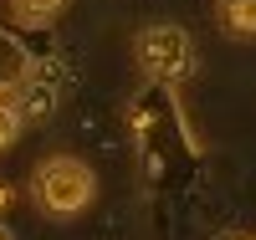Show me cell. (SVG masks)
I'll return each instance as SVG.
<instances>
[{
  "mask_svg": "<svg viewBox=\"0 0 256 240\" xmlns=\"http://www.w3.org/2000/svg\"><path fill=\"white\" fill-rule=\"evenodd\" d=\"M31 200L46 210L52 220H72V215H82L98 200V174L82 159H72V154H52L31 174Z\"/></svg>",
  "mask_w": 256,
  "mask_h": 240,
  "instance_id": "cell-1",
  "label": "cell"
},
{
  "mask_svg": "<svg viewBox=\"0 0 256 240\" xmlns=\"http://www.w3.org/2000/svg\"><path fill=\"white\" fill-rule=\"evenodd\" d=\"M134 56L138 67L154 77V82H184L190 72H195V36H190L184 26H174V20H154V26H144L138 41H134Z\"/></svg>",
  "mask_w": 256,
  "mask_h": 240,
  "instance_id": "cell-2",
  "label": "cell"
},
{
  "mask_svg": "<svg viewBox=\"0 0 256 240\" xmlns=\"http://www.w3.org/2000/svg\"><path fill=\"white\" fill-rule=\"evenodd\" d=\"M31 72H36L31 46H26V41H20L16 31H6V26H0V97H16L20 87L31 82Z\"/></svg>",
  "mask_w": 256,
  "mask_h": 240,
  "instance_id": "cell-3",
  "label": "cell"
},
{
  "mask_svg": "<svg viewBox=\"0 0 256 240\" xmlns=\"http://www.w3.org/2000/svg\"><path fill=\"white\" fill-rule=\"evenodd\" d=\"M10 102H16L20 123H46V118L56 113V82H52V77H36V72H31V82L20 87V92H16Z\"/></svg>",
  "mask_w": 256,
  "mask_h": 240,
  "instance_id": "cell-4",
  "label": "cell"
},
{
  "mask_svg": "<svg viewBox=\"0 0 256 240\" xmlns=\"http://www.w3.org/2000/svg\"><path fill=\"white\" fill-rule=\"evenodd\" d=\"M216 20L236 41H256V0H216Z\"/></svg>",
  "mask_w": 256,
  "mask_h": 240,
  "instance_id": "cell-5",
  "label": "cell"
},
{
  "mask_svg": "<svg viewBox=\"0 0 256 240\" xmlns=\"http://www.w3.org/2000/svg\"><path fill=\"white\" fill-rule=\"evenodd\" d=\"M67 5H72V0H10V15L20 20V26L41 31V26H52V20L67 15Z\"/></svg>",
  "mask_w": 256,
  "mask_h": 240,
  "instance_id": "cell-6",
  "label": "cell"
},
{
  "mask_svg": "<svg viewBox=\"0 0 256 240\" xmlns=\"http://www.w3.org/2000/svg\"><path fill=\"white\" fill-rule=\"evenodd\" d=\"M20 138V113H16V102L10 97H0V154Z\"/></svg>",
  "mask_w": 256,
  "mask_h": 240,
  "instance_id": "cell-7",
  "label": "cell"
},
{
  "mask_svg": "<svg viewBox=\"0 0 256 240\" xmlns=\"http://www.w3.org/2000/svg\"><path fill=\"white\" fill-rule=\"evenodd\" d=\"M6 205H10V189H6V184H0V210H6Z\"/></svg>",
  "mask_w": 256,
  "mask_h": 240,
  "instance_id": "cell-8",
  "label": "cell"
},
{
  "mask_svg": "<svg viewBox=\"0 0 256 240\" xmlns=\"http://www.w3.org/2000/svg\"><path fill=\"white\" fill-rule=\"evenodd\" d=\"M0 240H16V235H10V225H6V220H0Z\"/></svg>",
  "mask_w": 256,
  "mask_h": 240,
  "instance_id": "cell-9",
  "label": "cell"
},
{
  "mask_svg": "<svg viewBox=\"0 0 256 240\" xmlns=\"http://www.w3.org/2000/svg\"><path fill=\"white\" fill-rule=\"evenodd\" d=\"M226 240H246V235H226Z\"/></svg>",
  "mask_w": 256,
  "mask_h": 240,
  "instance_id": "cell-10",
  "label": "cell"
}]
</instances>
